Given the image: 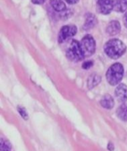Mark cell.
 <instances>
[{
  "label": "cell",
  "instance_id": "2",
  "mask_svg": "<svg viewBox=\"0 0 127 151\" xmlns=\"http://www.w3.org/2000/svg\"><path fill=\"white\" fill-rule=\"evenodd\" d=\"M123 66L120 63H115L110 66L106 72V80L112 86L118 85L123 77Z\"/></svg>",
  "mask_w": 127,
  "mask_h": 151
},
{
  "label": "cell",
  "instance_id": "18",
  "mask_svg": "<svg viewBox=\"0 0 127 151\" xmlns=\"http://www.w3.org/2000/svg\"><path fill=\"white\" fill-rule=\"evenodd\" d=\"M46 0H31V1L35 4H42Z\"/></svg>",
  "mask_w": 127,
  "mask_h": 151
},
{
  "label": "cell",
  "instance_id": "4",
  "mask_svg": "<svg viewBox=\"0 0 127 151\" xmlns=\"http://www.w3.org/2000/svg\"><path fill=\"white\" fill-rule=\"evenodd\" d=\"M81 45L85 57L91 56L95 52V41L91 35H85L81 41Z\"/></svg>",
  "mask_w": 127,
  "mask_h": 151
},
{
  "label": "cell",
  "instance_id": "11",
  "mask_svg": "<svg viewBox=\"0 0 127 151\" xmlns=\"http://www.w3.org/2000/svg\"><path fill=\"white\" fill-rule=\"evenodd\" d=\"M100 103L102 107L106 109H112L115 105V101H114L113 98L109 94H106L103 96L100 100Z\"/></svg>",
  "mask_w": 127,
  "mask_h": 151
},
{
  "label": "cell",
  "instance_id": "14",
  "mask_svg": "<svg viewBox=\"0 0 127 151\" xmlns=\"http://www.w3.org/2000/svg\"><path fill=\"white\" fill-rule=\"evenodd\" d=\"M117 115L122 121H127V105H121L117 110Z\"/></svg>",
  "mask_w": 127,
  "mask_h": 151
},
{
  "label": "cell",
  "instance_id": "10",
  "mask_svg": "<svg viewBox=\"0 0 127 151\" xmlns=\"http://www.w3.org/2000/svg\"><path fill=\"white\" fill-rule=\"evenodd\" d=\"M101 81V77L97 74H92L87 79V88L89 89L95 88Z\"/></svg>",
  "mask_w": 127,
  "mask_h": 151
},
{
  "label": "cell",
  "instance_id": "7",
  "mask_svg": "<svg viewBox=\"0 0 127 151\" xmlns=\"http://www.w3.org/2000/svg\"><path fill=\"white\" fill-rule=\"evenodd\" d=\"M115 94L118 101L124 103L127 100V86L125 84H119L115 88Z\"/></svg>",
  "mask_w": 127,
  "mask_h": 151
},
{
  "label": "cell",
  "instance_id": "20",
  "mask_svg": "<svg viewBox=\"0 0 127 151\" xmlns=\"http://www.w3.org/2000/svg\"><path fill=\"white\" fill-rule=\"evenodd\" d=\"M64 1H66V2L69 3V4H75V3L78 2L79 0H64Z\"/></svg>",
  "mask_w": 127,
  "mask_h": 151
},
{
  "label": "cell",
  "instance_id": "15",
  "mask_svg": "<svg viewBox=\"0 0 127 151\" xmlns=\"http://www.w3.org/2000/svg\"><path fill=\"white\" fill-rule=\"evenodd\" d=\"M1 151H11V145L7 140L1 139Z\"/></svg>",
  "mask_w": 127,
  "mask_h": 151
},
{
  "label": "cell",
  "instance_id": "21",
  "mask_svg": "<svg viewBox=\"0 0 127 151\" xmlns=\"http://www.w3.org/2000/svg\"><path fill=\"white\" fill-rule=\"evenodd\" d=\"M108 149H109V150L110 151H112L114 150V146H113V145H112L111 142L109 143V145H108Z\"/></svg>",
  "mask_w": 127,
  "mask_h": 151
},
{
  "label": "cell",
  "instance_id": "8",
  "mask_svg": "<svg viewBox=\"0 0 127 151\" xmlns=\"http://www.w3.org/2000/svg\"><path fill=\"white\" fill-rule=\"evenodd\" d=\"M121 27L119 22H118V21H112L108 24L107 28H106V32L109 35L113 36V35H116L119 34V32H121Z\"/></svg>",
  "mask_w": 127,
  "mask_h": 151
},
{
  "label": "cell",
  "instance_id": "6",
  "mask_svg": "<svg viewBox=\"0 0 127 151\" xmlns=\"http://www.w3.org/2000/svg\"><path fill=\"white\" fill-rule=\"evenodd\" d=\"M97 11L101 14H109L114 8L113 0H97Z\"/></svg>",
  "mask_w": 127,
  "mask_h": 151
},
{
  "label": "cell",
  "instance_id": "9",
  "mask_svg": "<svg viewBox=\"0 0 127 151\" xmlns=\"http://www.w3.org/2000/svg\"><path fill=\"white\" fill-rule=\"evenodd\" d=\"M86 20L85 23L84 25V29L85 30H88V29H91L92 28L94 27L97 23V19L95 15L92 13H87L86 15Z\"/></svg>",
  "mask_w": 127,
  "mask_h": 151
},
{
  "label": "cell",
  "instance_id": "16",
  "mask_svg": "<svg viewBox=\"0 0 127 151\" xmlns=\"http://www.w3.org/2000/svg\"><path fill=\"white\" fill-rule=\"evenodd\" d=\"M18 110H19V112L20 113L21 116H22V118H24L25 119H27V114L26 111L25 110V109L23 108L19 107L18 108Z\"/></svg>",
  "mask_w": 127,
  "mask_h": 151
},
{
  "label": "cell",
  "instance_id": "3",
  "mask_svg": "<svg viewBox=\"0 0 127 151\" xmlns=\"http://www.w3.org/2000/svg\"><path fill=\"white\" fill-rule=\"evenodd\" d=\"M66 57L73 62H78L85 58L81 43L76 40H72L66 50Z\"/></svg>",
  "mask_w": 127,
  "mask_h": 151
},
{
  "label": "cell",
  "instance_id": "17",
  "mask_svg": "<svg viewBox=\"0 0 127 151\" xmlns=\"http://www.w3.org/2000/svg\"><path fill=\"white\" fill-rule=\"evenodd\" d=\"M93 65L92 61H87V62H84L82 65V67L84 68V69H89L90 67H92V66Z\"/></svg>",
  "mask_w": 127,
  "mask_h": 151
},
{
  "label": "cell",
  "instance_id": "1",
  "mask_svg": "<svg viewBox=\"0 0 127 151\" xmlns=\"http://www.w3.org/2000/svg\"><path fill=\"white\" fill-rule=\"evenodd\" d=\"M104 52L109 58L112 59H118L125 53L126 47L123 42L119 39L109 40L105 44Z\"/></svg>",
  "mask_w": 127,
  "mask_h": 151
},
{
  "label": "cell",
  "instance_id": "19",
  "mask_svg": "<svg viewBox=\"0 0 127 151\" xmlns=\"http://www.w3.org/2000/svg\"><path fill=\"white\" fill-rule=\"evenodd\" d=\"M123 24L125 25L126 27L127 28V11L126 12V13L124 14L123 16Z\"/></svg>",
  "mask_w": 127,
  "mask_h": 151
},
{
  "label": "cell",
  "instance_id": "5",
  "mask_svg": "<svg viewBox=\"0 0 127 151\" xmlns=\"http://www.w3.org/2000/svg\"><path fill=\"white\" fill-rule=\"evenodd\" d=\"M77 32V27L75 25H66L61 29L58 33V41L59 43L64 42L66 40L74 36Z\"/></svg>",
  "mask_w": 127,
  "mask_h": 151
},
{
  "label": "cell",
  "instance_id": "12",
  "mask_svg": "<svg viewBox=\"0 0 127 151\" xmlns=\"http://www.w3.org/2000/svg\"><path fill=\"white\" fill-rule=\"evenodd\" d=\"M113 10L118 13H123L127 10V0H113Z\"/></svg>",
  "mask_w": 127,
  "mask_h": 151
},
{
  "label": "cell",
  "instance_id": "13",
  "mask_svg": "<svg viewBox=\"0 0 127 151\" xmlns=\"http://www.w3.org/2000/svg\"><path fill=\"white\" fill-rule=\"evenodd\" d=\"M51 7L57 12H63L66 10V4L63 0H50Z\"/></svg>",
  "mask_w": 127,
  "mask_h": 151
}]
</instances>
